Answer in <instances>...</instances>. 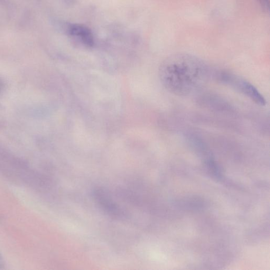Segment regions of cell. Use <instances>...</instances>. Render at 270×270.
<instances>
[{
    "mask_svg": "<svg viewBox=\"0 0 270 270\" xmlns=\"http://www.w3.org/2000/svg\"><path fill=\"white\" fill-rule=\"evenodd\" d=\"M208 64L188 53H176L167 58L160 70L161 81L172 94L187 96L197 92L211 76Z\"/></svg>",
    "mask_w": 270,
    "mask_h": 270,
    "instance_id": "cell-1",
    "label": "cell"
},
{
    "mask_svg": "<svg viewBox=\"0 0 270 270\" xmlns=\"http://www.w3.org/2000/svg\"><path fill=\"white\" fill-rule=\"evenodd\" d=\"M213 76L218 82L237 91L256 104L260 106L267 104L262 93L252 83L238 74L227 71H218L214 73Z\"/></svg>",
    "mask_w": 270,
    "mask_h": 270,
    "instance_id": "cell-2",
    "label": "cell"
},
{
    "mask_svg": "<svg viewBox=\"0 0 270 270\" xmlns=\"http://www.w3.org/2000/svg\"><path fill=\"white\" fill-rule=\"evenodd\" d=\"M69 31L71 35L78 37L87 44L91 45L94 42L91 31L85 26L74 24L70 26Z\"/></svg>",
    "mask_w": 270,
    "mask_h": 270,
    "instance_id": "cell-3",
    "label": "cell"
},
{
    "mask_svg": "<svg viewBox=\"0 0 270 270\" xmlns=\"http://www.w3.org/2000/svg\"><path fill=\"white\" fill-rule=\"evenodd\" d=\"M257 1L265 10H269V0H257Z\"/></svg>",
    "mask_w": 270,
    "mask_h": 270,
    "instance_id": "cell-4",
    "label": "cell"
},
{
    "mask_svg": "<svg viewBox=\"0 0 270 270\" xmlns=\"http://www.w3.org/2000/svg\"><path fill=\"white\" fill-rule=\"evenodd\" d=\"M4 266V260L1 254H0V269L3 268Z\"/></svg>",
    "mask_w": 270,
    "mask_h": 270,
    "instance_id": "cell-5",
    "label": "cell"
},
{
    "mask_svg": "<svg viewBox=\"0 0 270 270\" xmlns=\"http://www.w3.org/2000/svg\"><path fill=\"white\" fill-rule=\"evenodd\" d=\"M4 88V83L3 81L0 79V94H1V92L3 90Z\"/></svg>",
    "mask_w": 270,
    "mask_h": 270,
    "instance_id": "cell-6",
    "label": "cell"
}]
</instances>
